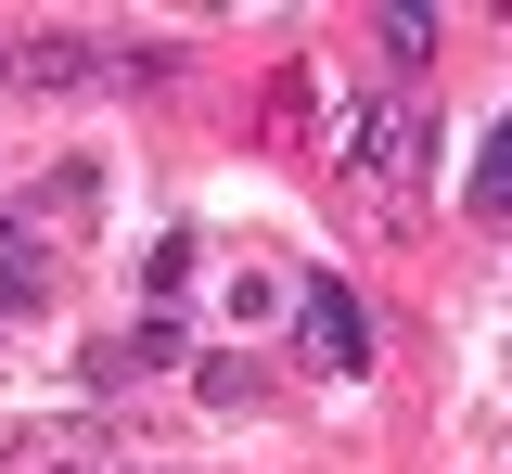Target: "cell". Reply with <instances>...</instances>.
Listing matches in <instances>:
<instances>
[{
  "instance_id": "cell-2",
  "label": "cell",
  "mask_w": 512,
  "mask_h": 474,
  "mask_svg": "<svg viewBox=\"0 0 512 474\" xmlns=\"http://www.w3.org/2000/svg\"><path fill=\"white\" fill-rule=\"evenodd\" d=\"M39 295H52V270H39V244H26V231H0V321H26Z\"/></svg>"
},
{
  "instance_id": "cell-3",
  "label": "cell",
  "mask_w": 512,
  "mask_h": 474,
  "mask_svg": "<svg viewBox=\"0 0 512 474\" xmlns=\"http://www.w3.org/2000/svg\"><path fill=\"white\" fill-rule=\"evenodd\" d=\"M474 218H512V116L487 129V154H474Z\"/></svg>"
},
{
  "instance_id": "cell-1",
  "label": "cell",
  "mask_w": 512,
  "mask_h": 474,
  "mask_svg": "<svg viewBox=\"0 0 512 474\" xmlns=\"http://www.w3.org/2000/svg\"><path fill=\"white\" fill-rule=\"evenodd\" d=\"M295 321H308L320 372H372V321H359V295H346L333 270H308V308H295Z\"/></svg>"
}]
</instances>
